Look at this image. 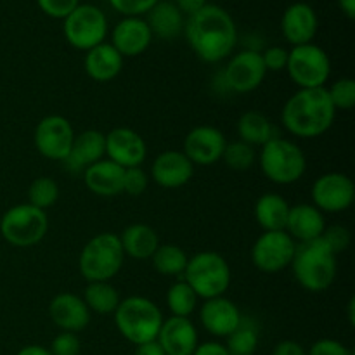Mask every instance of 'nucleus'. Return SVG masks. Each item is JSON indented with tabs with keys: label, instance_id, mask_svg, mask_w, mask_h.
<instances>
[{
	"label": "nucleus",
	"instance_id": "1",
	"mask_svg": "<svg viewBox=\"0 0 355 355\" xmlns=\"http://www.w3.org/2000/svg\"><path fill=\"white\" fill-rule=\"evenodd\" d=\"M184 35L198 59L208 64L227 59L238 44V26L231 12L215 3L186 17Z\"/></svg>",
	"mask_w": 355,
	"mask_h": 355
},
{
	"label": "nucleus",
	"instance_id": "44",
	"mask_svg": "<svg viewBox=\"0 0 355 355\" xmlns=\"http://www.w3.org/2000/svg\"><path fill=\"white\" fill-rule=\"evenodd\" d=\"M307 355H354L352 350L342 342L333 338H321L312 343L311 349L307 350Z\"/></svg>",
	"mask_w": 355,
	"mask_h": 355
},
{
	"label": "nucleus",
	"instance_id": "43",
	"mask_svg": "<svg viewBox=\"0 0 355 355\" xmlns=\"http://www.w3.org/2000/svg\"><path fill=\"white\" fill-rule=\"evenodd\" d=\"M262 54V61L266 64L267 73L269 71H283L286 69L288 64V51L281 45H272V47H267L266 51L260 52Z\"/></svg>",
	"mask_w": 355,
	"mask_h": 355
},
{
	"label": "nucleus",
	"instance_id": "39",
	"mask_svg": "<svg viewBox=\"0 0 355 355\" xmlns=\"http://www.w3.org/2000/svg\"><path fill=\"white\" fill-rule=\"evenodd\" d=\"M149 186V175L142 170V166H134V168H125L123 172V191L130 196H141L146 193Z\"/></svg>",
	"mask_w": 355,
	"mask_h": 355
},
{
	"label": "nucleus",
	"instance_id": "36",
	"mask_svg": "<svg viewBox=\"0 0 355 355\" xmlns=\"http://www.w3.org/2000/svg\"><path fill=\"white\" fill-rule=\"evenodd\" d=\"M225 165L232 170H238V172H245L250 170L257 162V151L253 146L246 144L243 141H234L227 142L224 149V155H222Z\"/></svg>",
	"mask_w": 355,
	"mask_h": 355
},
{
	"label": "nucleus",
	"instance_id": "48",
	"mask_svg": "<svg viewBox=\"0 0 355 355\" xmlns=\"http://www.w3.org/2000/svg\"><path fill=\"white\" fill-rule=\"evenodd\" d=\"M135 355H166V354L165 350L162 349V345H159L156 340H153V342L142 343V345L135 347Z\"/></svg>",
	"mask_w": 355,
	"mask_h": 355
},
{
	"label": "nucleus",
	"instance_id": "28",
	"mask_svg": "<svg viewBox=\"0 0 355 355\" xmlns=\"http://www.w3.org/2000/svg\"><path fill=\"white\" fill-rule=\"evenodd\" d=\"M290 207L286 198L276 193H266L257 200L253 214L255 220L263 231H284Z\"/></svg>",
	"mask_w": 355,
	"mask_h": 355
},
{
	"label": "nucleus",
	"instance_id": "51",
	"mask_svg": "<svg viewBox=\"0 0 355 355\" xmlns=\"http://www.w3.org/2000/svg\"><path fill=\"white\" fill-rule=\"evenodd\" d=\"M349 321L350 324H354V298H350L349 302Z\"/></svg>",
	"mask_w": 355,
	"mask_h": 355
},
{
	"label": "nucleus",
	"instance_id": "12",
	"mask_svg": "<svg viewBox=\"0 0 355 355\" xmlns=\"http://www.w3.org/2000/svg\"><path fill=\"white\" fill-rule=\"evenodd\" d=\"M75 130L68 118L61 114H49L42 118L35 127L33 142L37 151L52 162H62L68 158L69 149L75 141Z\"/></svg>",
	"mask_w": 355,
	"mask_h": 355
},
{
	"label": "nucleus",
	"instance_id": "6",
	"mask_svg": "<svg viewBox=\"0 0 355 355\" xmlns=\"http://www.w3.org/2000/svg\"><path fill=\"white\" fill-rule=\"evenodd\" d=\"M259 163L263 175L279 186L298 182L307 170V158L300 146L277 135L262 146Z\"/></svg>",
	"mask_w": 355,
	"mask_h": 355
},
{
	"label": "nucleus",
	"instance_id": "45",
	"mask_svg": "<svg viewBox=\"0 0 355 355\" xmlns=\"http://www.w3.org/2000/svg\"><path fill=\"white\" fill-rule=\"evenodd\" d=\"M272 355H307V350L293 340H283L276 345Z\"/></svg>",
	"mask_w": 355,
	"mask_h": 355
},
{
	"label": "nucleus",
	"instance_id": "22",
	"mask_svg": "<svg viewBox=\"0 0 355 355\" xmlns=\"http://www.w3.org/2000/svg\"><path fill=\"white\" fill-rule=\"evenodd\" d=\"M49 315L61 331L78 333L90 322V311L82 297L75 293H59L49 304Z\"/></svg>",
	"mask_w": 355,
	"mask_h": 355
},
{
	"label": "nucleus",
	"instance_id": "23",
	"mask_svg": "<svg viewBox=\"0 0 355 355\" xmlns=\"http://www.w3.org/2000/svg\"><path fill=\"white\" fill-rule=\"evenodd\" d=\"M328 227L324 214L311 203H298L290 207L286 229L284 231L295 239V243H307L321 238Z\"/></svg>",
	"mask_w": 355,
	"mask_h": 355
},
{
	"label": "nucleus",
	"instance_id": "19",
	"mask_svg": "<svg viewBox=\"0 0 355 355\" xmlns=\"http://www.w3.org/2000/svg\"><path fill=\"white\" fill-rule=\"evenodd\" d=\"M200 321L211 336L227 338L241 324L243 315L234 302L225 297H217L205 300L200 311Z\"/></svg>",
	"mask_w": 355,
	"mask_h": 355
},
{
	"label": "nucleus",
	"instance_id": "14",
	"mask_svg": "<svg viewBox=\"0 0 355 355\" xmlns=\"http://www.w3.org/2000/svg\"><path fill=\"white\" fill-rule=\"evenodd\" d=\"M266 75L267 69L262 61V54L257 49L236 52L222 71L225 87L236 94H248L259 89L266 80Z\"/></svg>",
	"mask_w": 355,
	"mask_h": 355
},
{
	"label": "nucleus",
	"instance_id": "33",
	"mask_svg": "<svg viewBox=\"0 0 355 355\" xmlns=\"http://www.w3.org/2000/svg\"><path fill=\"white\" fill-rule=\"evenodd\" d=\"M198 300V295L184 279L173 283L166 291V305L175 318H189L196 311Z\"/></svg>",
	"mask_w": 355,
	"mask_h": 355
},
{
	"label": "nucleus",
	"instance_id": "35",
	"mask_svg": "<svg viewBox=\"0 0 355 355\" xmlns=\"http://www.w3.org/2000/svg\"><path fill=\"white\" fill-rule=\"evenodd\" d=\"M59 200V186L51 177H38L30 184L28 203L47 211Z\"/></svg>",
	"mask_w": 355,
	"mask_h": 355
},
{
	"label": "nucleus",
	"instance_id": "42",
	"mask_svg": "<svg viewBox=\"0 0 355 355\" xmlns=\"http://www.w3.org/2000/svg\"><path fill=\"white\" fill-rule=\"evenodd\" d=\"M78 3L80 0H37L42 12L52 19H64Z\"/></svg>",
	"mask_w": 355,
	"mask_h": 355
},
{
	"label": "nucleus",
	"instance_id": "8",
	"mask_svg": "<svg viewBox=\"0 0 355 355\" xmlns=\"http://www.w3.org/2000/svg\"><path fill=\"white\" fill-rule=\"evenodd\" d=\"M47 231V211L30 203L14 205L0 218V234L16 248H30L38 245Z\"/></svg>",
	"mask_w": 355,
	"mask_h": 355
},
{
	"label": "nucleus",
	"instance_id": "16",
	"mask_svg": "<svg viewBox=\"0 0 355 355\" xmlns=\"http://www.w3.org/2000/svg\"><path fill=\"white\" fill-rule=\"evenodd\" d=\"M148 156V144L144 137L127 127L113 128L106 134V158L121 168L141 166Z\"/></svg>",
	"mask_w": 355,
	"mask_h": 355
},
{
	"label": "nucleus",
	"instance_id": "11",
	"mask_svg": "<svg viewBox=\"0 0 355 355\" xmlns=\"http://www.w3.org/2000/svg\"><path fill=\"white\" fill-rule=\"evenodd\" d=\"M297 243L286 231H263L252 246V263L266 274L291 266Z\"/></svg>",
	"mask_w": 355,
	"mask_h": 355
},
{
	"label": "nucleus",
	"instance_id": "5",
	"mask_svg": "<svg viewBox=\"0 0 355 355\" xmlns=\"http://www.w3.org/2000/svg\"><path fill=\"white\" fill-rule=\"evenodd\" d=\"M123 260L120 236L114 232H99L89 239L80 252L78 269L89 283L111 281L121 270Z\"/></svg>",
	"mask_w": 355,
	"mask_h": 355
},
{
	"label": "nucleus",
	"instance_id": "50",
	"mask_svg": "<svg viewBox=\"0 0 355 355\" xmlns=\"http://www.w3.org/2000/svg\"><path fill=\"white\" fill-rule=\"evenodd\" d=\"M340 10L345 14L349 19H354L355 17V0H336Z\"/></svg>",
	"mask_w": 355,
	"mask_h": 355
},
{
	"label": "nucleus",
	"instance_id": "2",
	"mask_svg": "<svg viewBox=\"0 0 355 355\" xmlns=\"http://www.w3.org/2000/svg\"><path fill=\"white\" fill-rule=\"evenodd\" d=\"M336 110L324 89H298L281 110V123L295 137H321L335 123Z\"/></svg>",
	"mask_w": 355,
	"mask_h": 355
},
{
	"label": "nucleus",
	"instance_id": "18",
	"mask_svg": "<svg viewBox=\"0 0 355 355\" xmlns=\"http://www.w3.org/2000/svg\"><path fill=\"white\" fill-rule=\"evenodd\" d=\"M153 33L144 17H121L111 31L110 44L121 58H137L144 54L153 42Z\"/></svg>",
	"mask_w": 355,
	"mask_h": 355
},
{
	"label": "nucleus",
	"instance_id": "15",
	"mask_svg": "<svg viewBox=\"0 0 355 355\" xmlns=\"http://www.w3.org/2000/svg\"><path fill=\"white\" fill-rule=\"evenodd\" d=\"M225 146H227V139L222 134V130L211 125H200L186 135L182 153L194 166H210L220 162Z\"/></svg>",
	"mask_w": 355,
	"mask_h": 355
},
{
	"label": "nucleus",
	"instance_id": "27",
	"mask_svg": "<svg viewBox=\"0 0 355 355\" xmlns=\"http://www.w3.org/2000/svg\"><path fill=\"white\" fill-rule=\"evenodd\" d=\"M146 16H148L146 23H148L153 37H158L162 40H172L184 33L186 16L180 12L173 0H159Z\"/></svg>",
	"mask_w": 355,
	"mask_h": 355
},
{
	"label": "nucleus",
	"instance_id": "47",
	"mask_svg": "<svg viewBox=\"0 0 355 355\" xmlns=\"http://www.w3.org/2000/svg\"><path fill=\"white\" fill-rule=\"evenodd\" d=\"M173 3L179 7L180 12H182L184 16L189 17L193 16L194 12H198L200 9H203L208 3V0H173Z\"/></svg>",
	"mask_w": 355,
	"mask_h": 355
},
{
	"label": "nucleus",
	"instance_id": "40",
	"mask_svg": "<svg viewBox=\"0 0 355 355\" xmlns=\"http://www.w3.org/2000/svg\"><path fill=\"white\" fill-rule=\"evenodd\" d=\"M321 238L324 239V243L331 248L335 255L345 252L350 246V231L343 225H329L324 229Z\"/></svg>",
	"mask_w": 355,
	"mask_h": 355
},
{
	"label": "nucleus",
	"instance_id": "17",
	"mask_svg": "<svg viewBox=\"0 0 355 355\" xmlns=\"http://www.w3.org/2000/svg\"><path fill=\"white\" fill-rule=\"evenodd\" d=\"M319 30V17L307 2H295L286 7L281 17V33L293 47L312 44Z\"/></svg>",
	"mask_w": 355,
	"mask_h": 355
},
{
	"label": "nucleus",
	"instance_id": "38",
	"mask_svg": "<svg viewBox=\"0 0 355 355\" xmlns=\"http://www.w3.org/2000/svg\"><path fill=\"white\" fill-rule=\"evenodd\" d=\"M110 6L123 17H142L159 2V0H107Z\"/></svg>",
	"mask_w": 355,
	"mask_h": 355
},
{
	"label": "nucleus",
	"instance_id": "13",
	"mask_svg": "<svg viewBox=\"0 0 355 355\" xmlns=\"http://www.w3.org/2000/svg\"><path fill=\"white\" fill-rule=\"evenodd\" d=\"M314 207L322 214H342L352 207L355 186L349 175L342 172H328L319 175L311 191Z\"/></svg>",
	"mask_w": 355,
	"mask_h": 355
},
{
	"label": "nucleus",
	"instance_id": "46",
	"mask_svg": "<svg viewBox=\"0 0 355 355\" xmlns=\"http://www.w3.org/2000/svg\"><path fill=\"white\" fill-rule=\"evenodd\" d=\"M193 355H231V354L227 352L224 343L205 342V343H198L196 350H194Z\"/></svg>",
	"mask_w": 355,
	"mask_h": 355
},
{
	"label": "nucleus",
	"instance_id": "10",
	"mask_svg": "<svg viewBox=\"0 0 355 355\" xmlns=\"http://www.w3.org/2000/svg\"><path fill=\"white\" fill-rule=\"evenodd\" d=\"M286 71L298 89H324L331 75V59L314 42L297 45L288 51Z\"/></svg>",
	"mask_w": 355,
	"mask_h": 355
},
{
	"label": "nucleus",
	"instance_id": "41",
	"mask_svg": "<svg viewBox=\"0 0 355 355\" xmlns=\"http://www.w3.org/2000/svg\"><path fill=\"white\" fill-rule=\"evenodd\" d=\"M51 354L52 355H80L82 350V343L76 333L61 331L51 343Z\"/></svg>",
	"mask_w": 355,
	"mask_h": 355
},
{
	"label": "nucleus",
	"instance_id": "7",
	"mask_svg": "<svg viewBox=\"0 0 355 355\" xmlns=\"http://www.w3.org/2000/svg\"><path fill=\"white\" fill-rule=\"evenodd\" d=\"M182 276L198 298L203 300L224 297L231 286V267L217 252H200L191 257Z\"/></svg>",
	"mask_w": 355,
	"mask_h": 355
},
{
	"label": "nucleus",
	"instance_id": "30",
	"mask_svg": "<svg viewBox=\"0 0 355 355\" xmlns=\"http://www.w3.org/2000/svg\"><path fill=\"white\" fill-rule=\"evenodd\" d=\"M239 141L250 146H263L274 137V127L269 118L260 111H246L238 120Z\"/></svg>",
	"mask_w": 355,
	"mask_h": 355
},
{
	"label": "nucleus",
	"instance_id": "34",
	"mask_svg": "<svg viewBox=\"0 0 355 355\" xmlns=\"http://www.w3.org/2000/svg\"><path fill=\"white\" fill-rule=\"evenodd\" d=\"M259 347V331L255 324L243 318L241 324L225 338V349L231 355H253Z\"/></svg>",
	"mask_w": 355,
	"mask_h": 355
},
{
	"label": "nucleus",
	"instance_id": "25",
	"mask_svg": "<svg viewBox=\"0 0 355 355\" xmlns=\"http://www.w3.org/2000/svg\"><path fill=\"white\" fill-rule=\"evenodd\" d=\"M123 172L120 165L103 158L83 170V182L87 189L101 198H113L123 191Z\"/></svg>",
	"mask_w": 355,
	"mask_h": 355
},
{
	"label": "nucleus",
	"instance_id": "32",
	"mask_svg": "<svg viewBox=\"0 0 355 355\" xmlns=\"http://www.w3.org/2000/svg\"><path fill=\"white\" fill-rule=\"evenodd\" d=\"M153 267L163 276H182L187 266V253L177 245H159L151 257Z\"/></svg>",
	"mask_w": 355,
	"mask_h": 355
},
{
	"label": "nucleus",
	"instance_id": "9",
	"mask_svg": "<svg viewBox=\"0 0 355 355\" xmlns=\"http://www.w3.org/2000/svg\"><path fill=\"white\" fill-rule=\"evenodd\" d=\"M62 33L71 47L87 52L106 42L110 24L101 7L92 3H78L62 19Z\"/></svg>",
	"mask_w": 355,
	"mask_h": 355
},
{
	"label": "nucleus",
	"instance_id": "24",
	"mask_svg": "<svg viewBox=\"0 0 355 355\" xmlns=\"http://www.w3.org/2000/svg\"><path fill=\"white\" fill-rule=\"evenodd\" d=\"M106 158V134L99 130H83L82 134L75 135L68 158L64 165L71 172H83L94 163Z\"/></svg>",
	"mask_w": 355,
	"mask_h": 355
},
{
	"label": "nucleus",
	"instance_id": "37",
	"mask_svg": "<svg viewBox=\"0 0 355 355\" xmlns=\"http://www.w3.org/2000/svg\"><path fill=\"white\" fill-rule=\"evenodd\" d=\"M336 111H350L355 104V82L349 76L338 78L326 89Z\"/></svg>",
	"mask_w": 355,
	"mask_h": 355
},
{
	"label": "nucleus",
	"instance_id": "31",
	"mask_svg": "<svg viewBox=\"0 0 355 355\" xmlns=\"http://www.w3.org/2000/svg\"><path fill=\"white\" fill-rule=\"evenodd\" d=\"M82 298L90 312H96V314L103 315L114 314V311H116L121 302L120 293H118V290L110 281L89 283Z\"/></svg>",
	"mask_w": 355,
	"mask_h": 355
},
{
	"label": "nucleus",
	"instance_id": "29",
	"mask_svg": "<svg viewBox=\"0 0 355 355\" xmlns=\"http://www.w3.org/2000/svg\"><path fill=\"white\" fill-rule=\"evenodd\" d=\"M123 253L135 260L151 259L153 253L159 246V238L148 224H130L120 234Z\"/></svg>",
	"mask_w": 355,
	"mask_h": 355
},
{
	"label": "nucleus",
	"instance_id": "3",
	"mask_svg": "<svg viewBox=\"0 0 355 355\" xmlns=\"http://www.w3.org/2000/svg\"><path fill=\"white\" fill-rule=\"evenodd\" d=\"M336 257L338 255L331 252L324 239L318 238L314 241L297 243L290 267L297 283L304 290L322 293L331 286L336 277Z\"/></svg>",
	"mask_w": 355,
	"mask_h": 355
},
{
	"label": "nucleus",
	"instance_id": "26",
	"mask_svg": "<svg viewBox=\"0 0 355 355\" xmlns=\"http://www.w3.org/2000/svg\"><path fill=\"white\" fill-rule=\"evenodd\" d=\"M83 68L94 82L106 83L120 75L121 68H123V58L113 45L103 42L85 52Z\"/></svg>",
	"mask_w": 355,
	"mask_h": 355
},
{
	"label": "nucleus",
	"instance_id": "4",
	"mask_svg": "<svg viewBox=\"0 0 355 355\" xmlns=\"http://www.w3.org/2000/svg\"><path fill=\"white\" fill-rule=\"evenodd\" d=\"M113 315L120 335L135 347L156 340L163 324L162 309L146 297L125 298Z\"/></svg>",
	"mask_w": 355,
	"mask_h": 355
},
{
	"label": "nucleus",
	"instance_id": "21",
	"mask_svg": "<svg viewBox=\"0 0 355 355\" xmlns=\"http://www.w3.org/2000/svg\"><path fill=\"white\" fill-rule=\"evenodd\" d=\"M156 342L162 345L166 355H193L198 343V329L189 318L163 319Z\"/></svg>",
	"mask_w": 355,
	"mask_h": 355
},
{
	"label": "nucleus",
	"instance_id": "20",
	"mask_svg": "<svg viewBox=\"0 0 355 355\" xmlns=\"http://www.w3.org/2000/svg\"><path fill=\"white\" fill-rule=\"evenodd\" d=\"M194 165L189 162L182 151L159 153L151 165V179L165 189H177L182 187L193 179Z\"/></svg>",
	"mask_w": 355,
	"mask_h": 355
},
{
	"label": "nucleus",
	"instance_id": "49",
	"mask_svg": "<svg viewBox=\"0 0 355 355\" xmlns=\"http://www.w3.org/2000/svg\"><path fill=\"white\" fill-rule=\"evenodd\" d=\"M16 355H52L51 350L42 345H26L19 350Z\"/></svg>",
	"mask_w": 355,
	"mask_h": 355
}]
</instances>
